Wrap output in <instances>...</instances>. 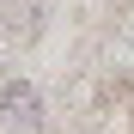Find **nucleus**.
I'll list each match as a JSON object with an SVG mask.
<instances>
[{
	"label": "nucleus",
	"instance_id": "obj_1",
	"mask_svg": "<svg viewBox=\"0 0 134 134\" xmlns=\"http://www.w3.org/2000/svg\"><path fill=\"white\" fill-rule=\"evenodd\" d=\"M0 134H43V104L31 85H12L0 98Z\"/></svg>",
	"mask_w": 134,
	"mask_h": 134
}]
</instances>
